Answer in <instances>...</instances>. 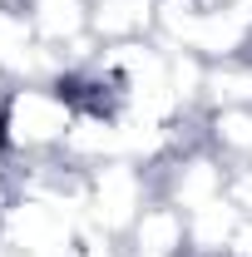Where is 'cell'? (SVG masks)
Segmentation results:
<instances>
[{"label":"cell","instance_id":"3957f363","mask_svg":"<svg viewBox=\"0 0 252 257\" xmlns=\"http://www.w3.org/2000/svg\"><path fill=\"white\" fill-rule=\"evenodd\" d=\"M158 198L154 168L139 159H109L84 173V223L124 242L139 213Z\"/></svg>","mask_w":252,"mask_h":257},{"label":"cell","instance_id":"6da1fadb","mask_svg":"<svg viewBox=\"0 0 252 257\" xmlns=\"http://www.w3.org/2000/svg\"><path fill=\"white\" fill-rule=\"evenodd\" d=\"M74 114H79V99L69 94V84L20 79L0 94V149L10 154V163L60 159Z\"/></svg>","mask_w":252,"mask_h":257},{"label":"cell","instance_id":"8992f818","mask_svg":"<svg viewBox=\"0 0 252 257\" xmlns=\"http://www.w3.org/2000/svg\"><path fill=\"white\" fill-rule=\"evenodd\" d=\"M198 134L222 163H252V104L203 109L198 114Z\"/></svg>","mask_w":252,"mask_h":257},{"label":"cell","instance_id":"ba28073f","mask_svg":"<svg viewBox=\"0 0 252 257\" xmlns=\"http://www.w3.org/2000/svg\"><path fill=\"white\" fill-rule=\"evenodd\" d=\"M0 203H5V198H0Z\"/></svg>","mask_w":252,"mask_h":257},{"label":"cell","instance_id":"52a82bcc","mask_svg":"<svg viewBox=\"0 0 252 257\" xmlns=\"http://www.w3.org/2000/svg\"><path fill=\"white\" fill-rule=\"evenodd\" d=\"M15 5L30 15L35 35L45 45H55V50H64L79 35H89V0H15Z\"/></svg>","mask_w":252,"mask_h":257},{"label":"cell","instance_id":"5b68a950","mask_svg":"<svg viewBox=\"0 0 252 257\" xmlns=\"http://www.w3.org/2000/svg\"><path fill=\"white\" fill-rule=\"evenodd\" d=\"M158 0H89V35L99 45H134L154 40Z\"/></svg>","mask_w":252,"mask_h":257},{"label":"cell","instance_id":"277c9868","mask_svg":"<svg viewBox=\"0 0 252 257\" xmlns=\"http://www.w3.org/2000/svg\"><path fill=\"white\" fill-rule=\"evenodd\" d=\"M124 247H129V257H193V247H188V213L173 208L168 198H154V203L139 213V223L129 227Z\"/></svg>","mask_w":252,"mask_h":257},{"label":"cell","instance_id":"7a4b0ae2","mask_svg":"<svg viewBox=\"0 0 252 257\" xmlns=\"http://www.w3.org/2000/svg\"><path fill=\"white\" fill-rule=\"evenodd\" d=\"M84 232V213L60 198L10 188L0 203V242L20 257H74V242Z\"/></svg>","mask_w":252,"mask_h":257}]
</instances>
